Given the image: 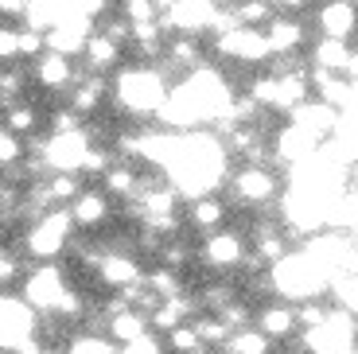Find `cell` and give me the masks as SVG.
Returning <instances> with one entry per match:
<instances>
[{"instance_id":"10","label":"cell","mask_w":358,"mask_h":354,"mask_svg":"<svg viewBox=\"0 0 358 354\" xmlns=\"http://www.w3.org/2000/svg\"><path fill=\"white\" fill-rule=\"evenodd\" d=\"M71 0H27L24 4V16H27V27H36V31H55V27L63 24L71 16Z\"/></svg>"},{"instance_id":"25","label":"cell","mask_w":358,"mask_h":354,"mask_svg":"<svg viewBox=\"0 0 358 354\" xmlns=\"http://www.w3.org/2000/svg\"><path fill=\"white\" fill-rule=\"evenodd\" d=\"M4 129L16 133V136L31 133V129H36V109H31V106H12L8 113H4Z\"/></svg>"},{"instance_id":"12","label":"cell","mask_w":358,"mask_h":354,"mask_svg":"<svg viewBox=\"0 0 358 354\" xmlns=\"http://www.w3.org/2000/svg\"><path fill=\"white\" fill-rule=\"evenodd\" d=\"M355 4L350 0H331L327 8L320 12V27H323V36H331V39H347L350 31H355Z\"/></svg>"},{"instance_id":"34","label":"cell","mask_w":358,"mask_h":354,"mask_svg":"<svg viewBox=\"0 0 358 354\" xmlns=\"http://www.w3.org/2000/svg\"><path fill=\"white\" fill-rule=\"evenodd\" d=\"M195 331L206 343H226V335H230V327H226L222 319H203V323H195Z\"/></svg>"},{"instance_id":"11","label":"cell","mask_w":358,"mask_h":354,"mask_svg":"<svg viewBox=\"0 0 358 354\" xmlns=\"http://www.w3.org/2000/svg\"><path fill=\"white\" fill-rule=\"evenodd\" d=\"M36 78H39V86H47V90H66V86L74 82L71 55L43 51V55L36 59Z\"/></svg>"},{"instance_id":"40","label":"cell","mask_w":358,"mask_h":354,"mask_svg":"<svg viewBox=\"0 0 358 354\" xmlns=\"http://www.w3.org/2000/svg\"><path fill=\"white\" fill-rule=\"evenodd\" d=\"M152 292H168V296L176 292V276H171L168 269H160V273L152 276Z\"/></svg>"},{"instance_id":"24","label":"cell","mask_w":358,"mask_h":354,"mask_svg":"<svg viewBox=\"0 0 358 354\" xmlns=\"http://www.w3.org/2000/svg\"><path fill=\"white\" fill-rule=\"evenodd\" d=\"M230 351L234 354H265L268 335L265 331H238V335H230Z\"/></svg>"},{"instance_id":"18","label":"cell","mask_w":358,"mask_h":354,"mask_svg":"<svg viewBox=\"0 0 358 354\" xmlns=\"http://www.w3.org/2000/svg\"><path fill=\"white\" fill-rule=\"evenodd\" d=\"M117 51H121V43H113V39L106 36V31H94V36L86 39V62L94 66V71H106V66H113L117 62Z\"/></svg>"},{"instance_id":"37","label":"cell","mask_w":358,"mask_h":354,"mask_svg":"<svg viewBox=\"0 0 358 354\" xmlns=\"http://www.w3.org/2000/svg\"><path fill=\"white\" fill-rule=\"evenodd\" d=\"M71 354H113L101 339H94V335H82V339H74V346H71Z\"/></svg>"},{"instance_id":"45","label":"cell","mask_w":358,"mask_h":354,"mask_svg":"<svg viewBox=\"0 0 358 354\" xmlns=\"http://www.w3.org/2000/svg\"><path fill=\"white\" fill-rule=\"evenodd\" d=\"M0 214H4V206H0Z\"/></svg>"},{"instance_id":"17","label":"cell","mask_w":358,"mask_h":354,"mask_svg":"<svg viewBox=\"0 0 358 354\" xmlns=\"http://www.w3.org/2000/svg\"><path fill=\"white\" fill-rule=\"evenodd\" d=\"M238 257H242V238H238V234H215V238L206 241V261L215 269L234 265Z\"/></svg>"},{"instance_id":"29","label":"cell","mask_w":358,"mask_h":354,"mask_svg":"<svg viewBox=\"0 0 358 354\" xmlns=\"http://www.w3.org/2000/svg\"><path fill=\"white\" fill-rule=\"evenodd\" d=\"M234 16H238V24L245 27V24H265L273 12H268V0H245V4H238Z\"/></svg>"},{"instance_id":"30","label":"cell","mask_w":358,"mask_h":354,"mask_svg":"<svg viewBox=\"0 0 358 354\" xmlns=\"http://www.w3.org/2000/svg\"><path fill=\"white\" fill-rule=\"evenodd\" d=\"M16 160H24V144H20L16 133H8V129L0 125V164L8 168V164H16Z\"/></svg>"},{"instance_id":"19","label":"cell","mask_w":358,"mask_h":354,"mask_svg":"<svg viewBox=\"0 0 358 354\" xmlns=\"http://www.w3.org/2000/svg\"><path fill=\"white\" fill-rule=\"evenodd\" d=\"M304 39V27L292 24V20H268V43H273V55H288L292 47H300Z\"/></svg>"},{"instance_id":"44","label":"cell","mask_w":358,"mask_h":354,"mask_svg":"<svg viewBox=\"0 0 358 354\" xmlns=\"http://www.w3.org/2000/svg\"><path fill=\"white\" fill-rule=\"evenodd\" d=\"M39 354H59V351H39Z\"/></svg>"},{"instance_id":"31","label":"cell","mask_w":358,"mask_h":354,"mask_svg":"<svg viewBox=\"0 0 358 354\" xmlns=\"http://www.w3.org/2000/svg\"><path fill=\"white\" fill-rule=\"evenodd\" d=\"M20 90H24V74H20V71H4V74H0V106L12 109V101H16Z\"/></svg>"},{"instance_id":"39","label":"cell","mask_w":358,"mask_h":354,"mask_svg":"<svg viewBox=\"0 0 358 354\" xmlns=\"http://www.w3.org/2000/svg\"><path fill=\"white\" fill-rule=\"evenodd\" d=\"M16 273H20V261L8 253V249H0V284L16 281Z\"/></svg>"},{"instance_id":"21","label":"cell","mask_w":358,"mask_h":354,"mask_svg":"<svg viewBox=\"0 0 358 354\" xmlns=\"http://www.w3.org/2000/svg\"><path fill=\"white\" fill-rule=\"evenodd\" d=\"M106 98V82L98 78V74H94V78H86L82 82V86H74V98H71V109L74 113H94V109H98V101Z\"/></svg>"},{"instance_id":"15","label":"cell","mask_w":358,"mask_h":354,"mask_svg":"<svg viewBox=\"0 0 358 354\" xmlns=\"http://www.w3.org/2000/svg\"><path fill=\"white\" fill-rule=\"evenodd\" d=\"M106 214H109V199L101 195V191H86V195H78L71 206V218L78 222V226H98Z\"/></svg>"},{"instance_id":"41","label":"cell","mask_w":358,"mask_h":354,"mask_svg":"<svg viewBox=\"0 0 358 354\" xmlns=\"http://www.w3.org/2000/svg\"><path fill=\"white\" fill-rule=\"evenodd\" d=\"M109 0H71V8L74 12H82V16H94V12H101Z\"/></svg>"},{"instance_id":"9","label":"cell","mask_w":358,"mask_h":354,"mask_svg":"<svg viewBox=\"0 0 358 354\" xmlns=\"http://www.w3.org/2000/svg\"><path fill=\"white\" fill-rule=\"evenodd\" d=\"M315 148H320V136L308 133L304 125H288L285 133L277 136V156L288 160V164H304V160H312Z\"/></svg>"},{"instance_id":"36","label":"cell","mask_w":358,"mask_h":354,"mask_svg":"<svg viewBox=\"0 0 358 354\" xmlns=\"http://www.w3.org/2000/svg\"><path fill=\"white\" fill-rule=\"evenodd\" d=\"M0 59H20V31L12 27H0Z\"/></svg>"},{"instance_id":"20","label":"cell","mask_w":358,"mask_h":354,"mask_svg":"<svg viewBox=\"0 0 358 354\" xmlns=\"http://www.w3.org/2000/svg\"><path fill=\"white\" fill-rule=\"evenodd\" d=\"M292 327H296V311L288 308V304H277V308L261 311V331H265L268 339H285Z\"/></svg>"},{"instance_id":"42","label":"cell","mask_w":358,"mask_h":354,"mask_svg":"<svg viewBox=\"0 0 358 354\" xmlns=\"http://www.w3.org/2000/svg\"><path fill=\"white\" fill-rule=\"evenodd\" d=\"M27 0H0V12H24Z\"/></svg>"},{"instance_id":"13","label":"cell","mask_w":358,"mask_h":354,"mask_svg":"<svg viewBox=\"0 0 358 354\" xmlns=\"http://www.w3.org/2000/svg\"><path fill=\"white\" fill-rule=\"evenodd\" d=\"M234 183H238V195H242L245 203H265V199L273 195V176H268L265 168H245Z\"/></svg>"},{"instance_id":"28","label":"cell","mask_w":358,"mask_h":354,"mask_svg":"<svg viewBox=\"0 0 358 354\" xmlns=\"http://www.w3.org/2000/svg\"><path fill=\"white\" fill-rule=\"evenodd\" d=\"M43 51H47V36L36 27H24L20 31V59H39Z\"/></svg>"},{"instance_id":"1","label":"cell","mask_w":358,"mask_h":354,"mask_svg":"<svg viewBox=\"0 0 358 354\" xmlns=\"http://www.w3.org/2000/svg\"><path fill=\"white\" fill-rule=\"evenodd\" d=\"M117 101H121V109H133V113H160V106L168 101L164 78L148 66L125 71L117 78Z\"/></svg>"},{"instance_id":"32","label":"cell","mask_w":358,"mask_h":354,"mask_svg":"<svg viewBox=\"0 0 358 354\" xmlns=\"http://www.w3.org/2000/svg\"><path fill=\"white\" fill-rule=\"evenodd\" d=\"M125 12L133 24H156V0H125Z\"/></svg>"},{"instance_id":"22","label":"cell","mask_w":358,"mask_h":354,"mask_svg":"<svg viewBox=\"0 0 358 354\" xmlns=\"http://www.w3.org/2000/svg\"><path fill=\"white\" fill-rule=\"evenodd\" d=\"M144 327H148V319L141 311H121V316L109 319V335H117L121 343H136L144 339Z\"/></svg>"},{"instance_id":"7","label":"cell","mask_w":358,"mask_h":354,"mask_svg":"<svg viewBox=\"0 0 358 354\" xmlns=\"http://www.w3.org/2000/svg\"><path fill=\"white\" fill-rule=\"evenodd\" d=\"M66 296V284L59 276V269H39L27 281V304L36 311H59V300Z\"/></svg>"},{"instance_id":"2","label":"cell","mask_w":358,"mask_h":354,"mask_svg":"<svg viewBox=\"0 0 358 354\" xmlns=\"http://www.w3.org/2000/svg\"><path fill=\"white\" fill-rule=\"evenodd\" d=\"M277 288L288 296H296V300H304V296L320 292L323 288V269L312 261V253L308 257H280V265H277Z\"/></svg>"},{"instance_id":"14","label":"cell","mask_w":358,"mask_h":354,"mask_svg":"<svg viewBox=\"0 0 358 354\" xmlns=\"http://www.w3.org/2000/svg\"><path fill=\"white\" fill-rule=\"evenodd\" d=\"M350 47L347 39H331V36H323L320 43H315V66H323V71H347V62H350Z\"/></svg>"},{"instance_id":"33","label":"cell","mask_w":358,"mask_h":354,"mask_svg":"<svg viewBox=\"0 0 358 354\" xmlns=\"http://www.w3.org/2000/svg\"><path fill=\"white\" fill-rule=\"evenodd\" d=\"M199 343H203V339H199V331H191V327H176V331H171V346L183 351V354H203V351H199Z\"/></svg>"},{"instance_id":"46","label":"cell","mask_w":358,"mask_h":354,"mask_svg":"<svg viewBox=\"0 0 358 354\" xmlns=\"http://www.w3.org/2000/svg\"><path fill=\"white\" fill-rule=\"evenodd\" d=\"M350 354H358V351H350Z\"/></svg>"},{"instance_id":"23","label":"cell","mask_w":358,"mask_h":354,"mask_svg":"<svg viewBox=\"0 0 358 354\" xmlns=\"http://www.w3.org/2000/svg\"><path fill=\"white\" fill-rule=\"evenodd\" d=\"M47 183H51L55 203H66V199H78V195H82L78 171H51V176H47Z\"/></svg>"},{"instance_id":"35","label":"cell","mask_w":358,"mask_h":354,"mask_svg":"<svg viewBox=\"0 0 358 354\" xmlns=\"http://www.w3.org/2000/svg\"><path fill=\"white\" fill-rule=\"evenodd\" d=\"M51 133H78V113H74V109H55Z\"/></svg>"},{"instance_id":"3","label":"cell","mask_w":358,"mask_h":354,"mask_svg":"<svg viewBox=\"0 0 358 354\" xmlns=\"http://www.w3.org/2000/svg\"><path fill=\"white\" fill-rule=\"evenodd\" d=\"M308 94V82L304 74H273V78H261L253 82V94L250 98L257 106H273V109H292L300 106Z\"/></svg>"},{"instance_id":"8","label":"cell","mask_w":358,"mask_h":354,"mask_svg":"<svg viewBox=\"0 0 358 354\" xmlns=\"http://www.w3.org/2000/svg\"><path fill=\"white\" fill-rule=\"evenodd\" d=\"M288 113H292V125H304L308 133H315V136H327L339 129V109L327 106V101H300Z\"/></svg>"},{"instance_id":"38","label":"cell","mask_w":358,"mask_h":354,"mask_svg":"<svg viewBox=\"0 0 358 354\" xmlns=\"http://www.w3.org/2000/svg\"><path fill=\"white\" fill-rule=\"evenodd\" d=\"M171 59L191 66V62H199V47L191 43V39H179V43H171Z\"/></svg>"},{"instance_id":"6","label":"cell","mask_w":358,"mask_h":354,"mask_svg":"<svg viewBox=\"0 0 358 354\" xmlns=\"http://www.w3.org/2000/svg\"><path fill=\"white\" fill-rule=\"evenodd\" d=\"M218 24V4L215 0H176L168 12V27L179 31H203Z\"/></svg>"},{"instance_id":"5","label":"cell","mask_w":358,"mask_h":354,"mask_svg":"<svg viewBox=\"0 0 358 354\" xmlns=\"http://www.w3.org/2000/svg\"><path fill=\"white\" fill-rule=\"evenodd\" d=\"M218 51L234 55V59H242V62H265V59H273V43H268V36H261L257 27H230V31H222Z\"/></svg>"},{"instance_id":"27","label":"cell","mask_w":358,"mask_h":354,"mask_svg":"<svg viewBox=\"0 0 358 354\" xmlns=\"http://www.w3.org/2000/svg\"><path fill=\"white\" fill-rule=\"evenodd\" d=\"M191 222L195 226H215V222H222V206L215 199H195L191 203Z\"/></svg>"},{"instance_id":"4","label":"cell","mask_w":358,"mask_h":354,"mask_svg":"<svg viewBox=\"0 0 358 354\" xmlns=\"http://www.w3.org/2000/svg\"><path fill=\"white\" fill-rule=\"evenodd\" d=\"M71 211H47L43 218L27 230V249L36 257H55L59 249H63L66 234H71Z\"/></svg>"},{"instance_id":"43","label":"cell","mask_w":358,"mask_h":354,"mask_svg":"<svg viewBox=\"0 0 358 354\" xmlns=\"http://www.w3.org/2000/svg\"><path fill=\"white\" fill-rule=\"evenodd\" d=\"M285 4H304V0H285Z\"/></svg>"},{"instance_id":"16","label":"cell","mask_w":358,"mask_h":354,"mask_svg":"<svg viewBox=\"0 0 358 354\" xmlns=\"http://www.w3.org/2000/svg\"><path fill=\"white\" fill-rule=\"evenodd\" d=\"M101 281L106 284H121V288H129V284H136V276H141V265H136L133 257H101V265H98Z\"/></svg>"},{"instance_id":"26","label":"cell","mask_w":358,"mask_h":354,"mask_svg":"<svg viewBox=\"0 0 358 354\" xmlns=\"http://www.w3.org/2000/svg\"><path fill=\"white\" fill-rule=\"evenodd\" d=\"M106 191L109 195H133L136 191V179L129 168H109L106 171Z\"/></svg>"}]
</instances>
